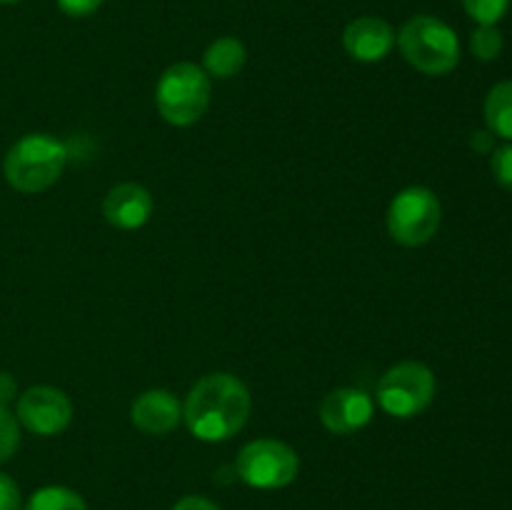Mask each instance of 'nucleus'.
I'll list each match as a JSON object with an SVG mask.
<instances>
[{
    "label": "nucleus",
    "instance_id": "obj_1",
    "mask_svg": "<svg viewBox=\"0 0 512 510\" xmlns=\"http://www.w3.org/2000/svg\"><path fill=\"white\" fill-rule=\"evenodd\" d=\"M253 410L250 390L230 373H210L190 388L183 420L190 433L205 443H223L245 428Z\"/></svg>",
    "mask_w": 512,
    "mask_h": 510
},
{
    "label": "nucleus",
    "instance_id": "obj_2",
    "mask_svg": "<svg viewBox=\"0 0 512 510\" xmlns=\"http://www.w3.org/2000/svg\"><path fill=\"white\" fill-rule=\"evenodd\" d=\"M65 163H68V148L63 140L45 133H30L10 145L3 160V175L10 188L33 195L58 183Z\"/></svg>",
    "mask_w": 512,
    "mask_h": 510
},
{
    "label": "nucleus",
    "instance_id": "obj_3",
    "mask_svg": "<svg viewBox=\"0 0 512 510\" xmlns=\"http://www.w3.org/2000/svg\"><path fill=\"white\" fill-rule=\"evenodd\" d=\"M210 105V78L200 65L180 60L165 68L155 85V108L165 123L188 128L198 123Z\"/></svg>",
    "mask_w": 512,
    "mask_h": 510
},
{
    "label": "nucleus",
    "instance_id": "obj_4",
    "mask_svg": "<svg viewBox=\"0 0 512 510\" xmlns=\"http://www.w3.org/2000/svg\"><path fill=\"white\" fill-rule=\"evenodd\" d=\"M398 48L415 70L448 75L460 63V40L448 23L433 15H415L400 28Z\"/></svg>",
    "mask_w": 512,
    "mask_h": 510
},
{
    "label": "nucleus",
    "instance_id": "obj_5",
    "mask_svg": "<svg viewBox=\"0 0 512 510\" xmlns=\"http://www.w3.org/2000/svg\"><path fill=\"white\" fill-rule=\"evenodd\" d=\"M435 375L425 363L405 360L385 370L375 388V400L393 418H415L435 400Z\"/></svg>",
    "mask_w": 512,
    "mask_h": 510
},
{
    "label": "nucleus",
    "instance_id": "obj_6",
    "mask_svg": "<svg viewBox=\"0 0 512 510\" xmlns=\"http://www.w3.org/2000/svg\"><path fill=\"white\" fill-rule=\"evenodd\" d=\"M443 220L438 195L423 185L400 190L388 208V233L405 248H418L435 238Z\"/></svg>",
    "mask_w": 512,
    "mask_h": 510
},
{
    "label": "nucleus",
    "instance_id": "obj_7",
    "mask_svg": "<svg viewBox=\"0 0 512 510\" xmlns=\"http://www.w3.org/2000/svg\"><path fill=\"white\" fill-rule=\"evenodd\" d=\"M300 458L295 448L275 438H258L243 445L235 460V473L245 485L258 490H278L298 478Z\"/></svg>",
    "mask_w": 512,
    "mask_h": 510
},
{
    "label": "nucleus",
    "instance_id": "obj_8",
    "mask_svg": "<svg viewBox=\"0 0 512 510\" xmlns=\"http://www.w3.org/2000/svg\"><path fill=\"white\" fill-rule=\"evenodd\" d=\"M15 418L35 435H58L73 420V403L53 385H35L18 398Z\"/></svg>",
    "mask_w": 512,
    "mask_h": 510
},
{
    "label": "nucleus",
    "instance_id": "obj_9",
    "mask_svg": "<svg viewBox=\"0 0 512 510\" xmlns=\"http://www.w3.org/2000/svg\"><path fill=\"white\" fill-rule=\"evenodd\" d=\"M373 398L360 388H335L320 403V423L335 435H353L373 420Z\"/></svg>",
    "mask_w": 512,
    "mask_h": 510
},
{
    "label": "nucleus",
    "instance_id": "obj_10",
    "mask_svg": "<svg viewBox=\"0 0 512 510\" xmlns=\"http://www.w3.org/2000/svg\"><path fill=\"white\" fill-rule=\"evenodd\" d=\"M183 420V403L170 390L153 388L130 405V423L145 435H168Z\"/></svg>",
    "mask_w": 512,
    "mask_h": 510
},
{
    "label": "nucleus",
    "instance_id": "obj_11",
    "mask_svg": "<svg viewBox=\"0 0 512 510\" xmlns=\"http://www.w3.org/2000/svg\"><path fill=\"white\" fill-rule=\"evenodd\" d=\"M343 45L350 58L360 63H378L388 58L395 45V30L388 20L363 15V18L350 20L343 33Z\"/></svg>",
    "mask_w": 512,
    "mask_h": 510
},
{
    "label": "nucleus",
    "instance_id": "obj_12",
    "mask_svg": "<svg viewBox=\"0 0 512 510\" xmlns=\"http://www.w3.org/2000/svg\"><path fill=\"white\" fill-rule=\"evenodd\" d=\"M103 215L113 228L138 230L153 215V195L140 183L115 185L103 200Z\"/></svg>",
    "mask_w": 512,
    "mask_h": 510
},
{
    "label": "nucleus",
    "instance_id": "obj_13",
    "mask_svg": "<svg viewBox=\"0 0 512 510\" xmlns=\"http://www.w3.org/2000/svg\"><path fill=\"white\" fill-rule=\"evenodd\" d=\"M245 58H248L245 45L240 43L238 38L225 35V38L213 40V43L208 45V50H205L203 55V70L208 73V78L228 80L243 70Z\"/></svg>",
    "mask_w": 512,
    "mask_h": 510
},
{
    "label": "nucleus",
    "instance_id": "obj_14",
    "mask_svg": "<svg viewBox=\"0 0 512 510\" xmlns=\"http://www.w3.org/2000/svg\"><path fill=\"white\" fill-rule=\"evenodd\" d=\"M485 123L498 138L512 140V80L495 85L485 98Z\"/></svg>",
    "mask_w": 512,
    "mask_h": 510
},
{
    "label": "nucleus",
    "instance_id": "obj_15",
    "mask_svg": "<svg viewBox=\"0 0 512 510\" xmlns=\"http://www.w3.org/2000/svg\"><path fill=\"white\" fill-rule=\"evenodd\" d=\"M25 510H88L85 500L65 485H45L30 495Z\"/></svg>",
    "mask_w": 512,
    "mask_h": 510
},
{
    "label": "nucleus",
    "instance_id": "obj_16",
    "mask_svg": "<svg viewBox=\"0 0 512 510\" xmlns=\"http://www.w3.org/2000/svg\"><path fill=\"white\" fill-rule=\"evenodd\" d=\"M470 50L478 60L490 63L503 53V33L495 25H478L475 33L470 35Z\"/></svg>",
    "mask_w": 512,
    "mask_h": 510
},
{
    "label": "nucleus",
    "instance_id": "obj_17",
    "mask_svg": "<svg viewBox=\"0 0 512 510\" xmlns=\"http://www.w3.org/2000/svg\"><path fill=\"white\" fill-rule=\"evenodd\" d=\"M463 8L478 25H498L510 8V0H463Z\"/></svg>",
    "mask_w": 512,
    "mask_h": 510
},
{
    "label": "nucleus",
    "instance_id": "obj_18",
    "mask_svg": "<svg viewBox=\"0 0 512 510\" xmlns=\"http://www.w3.org/2000/svg\"><path fill=\"white\" fill-rule=\"evenodd\" d=\"M20 445V423L5 405H0V463L10 460Z\"/></svg>",
    "mask_w": 512,
    "mask_h": 510
},
{
    "label": "nucleus",
    "instance_id": "obj_19",
    "mask_svg": "<svg viewBox=\"0 0 512 510\" xmlns=\"http://www.w3.org/2000/svg\"><path fill=\"white\" fill-rule=\"evenodd\" d=\"M490 168H493V175L500 188L512 190V143L495 150L493 160H490Z\"/></svg>",
    "mask_w": 512,
    "mask_h": 510
},
{
    "label": "nucleus",
    "instance_id": "obj_20",
    "mask_svg": "<svg viewBox=\"0 0 512 510\" xmlns=\"http://www.w3.org/2000/svg\"><path fill=\"white\" fill-rule=\"evenodd\" d=\"M0 510H23V498L10 475L0 473Z\"/></svg>",
    "mask_w": 512,
    "mask_h": 510
},
{
    "label": "nucleus",
    "instance_id": "obj_21",
    "mask_svg": "<svg viewBox=\"0 0 512 510\" xmlns=\"http://www.w3.org/2000/svg\"><path fill=\"white\" fill-rule=\"evenodd\" d=\"M58 8L70 18H85L103 5V0H55Z\"/></svg>",
    "mask_w": 512,
    "mask_h": 510
},
{
    "label": "nucleus",
    "instance_id": "obj_22",
    "mask_svg": "<svg viewBox=\"0 0 512 510\" xmlns=\"http://www.w3.org/2000/svg\"><path fill=\"white\" fill-rule=\"evenodd\" d=\"M170 510H220L213 500L203 498V495H185Z\"/></svg>",
    "mask_w": 512,
    "mask_h": 510
},
{
    "label": "nucleus",
    "instance_id": "obj_23",
    "mask_svg": "<svg viewBox=\"0 0 512 510\" xmlns=\"http://www.w3.org/2000/svg\"><path fill=\"white\" fill-rule=\"evenodd\" d=\"M15 390H18V385H15L13 375L5 373V370H0V405H5V408H8L10 400L15 398Z\"/></svg>",
    "mask_w": 512,
    "mask_h": 510
},
{
    "label": "nucleus",
    "instance_id": "obj_24",
    "mask_svg": "<svg viewBox=\"0 0 512 510\" xmlns=\"http://www.w3.org/2000/svg\"><path fill=\"white\" fill-rule=\"evenodd\" d=\"M473 145L478 150H490V145H493V133H490V130H478L473 138Z\"/></svg>",
    "mask_w": 512,
    "mask_h": 510
},
{
    "label": "nucleus",
    "instance_id": "obj_25",
    "mask_svg": "<svg viewBox=\"0 0 512 510\" xmlns=\"http://www.w3.org/2000/svg\"><path fill=\"white\" fill-rule=\"evenodd\" d=\"M0 3H5V5H10V3H20V0H0Z\"/></svg>",
    "mask_w": 512,
    "mask_h": 510
}]
</instances>
